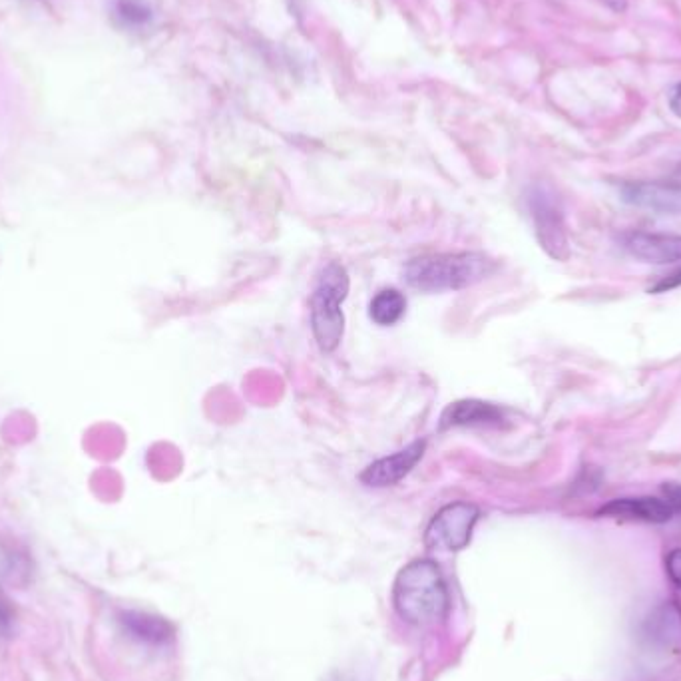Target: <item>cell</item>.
Returning a JSON list of instances; mask_svg holds the SVG:
<instances>
[{"label": "cell", "mask_w": 681, "mask_h": 681, "mask_svg": "<svg viewBox=\"0 0 681 681\" xmlns=\"http://www.w3.org/2000/svg\"><path fill=\"white\" fill-rule=\"evenodd\" d=\"M393 604L397 614L413 626H429L449 612V590L441 568L433 560H413L395 578Z\"/></svg>", "instance_id": "6da1fadb"}, {"label": "cell", "mask_w": 681, "mask_h": 681, "mask_svg": "<svg viewBox=\"0 0 681 681\" xmlns=\"http://www.w3.org/2000/svg\"><path fill=\"white\" fill-rule=\"evenodd\" d=\"M494 261L484 253L460 251L437 253L411 259L405 269V281L425 293L460 291L476 285L494 271Z\"/></svg>", "instance_id": "7a4b0ae2"}, {"label": "cell", "mask_w": 681, "mask_h": 681, "mask_svg": "<svg viewBox=\"0 0 681 681\" xmlns=\"http://www.w3.org/2000/svg\"><path fill=\"white\" fill-rule=\"evenodd\" d=\"M349 293V275L339 261H329L319 271L315 289L309 299L311 329L323 353H333L345 331V315L341 303Z\"/></svg>", "instance_id": "3957f363"}, {"label": "cell", "mask_w": 681, "mask_h": 681, "mask_svg": "<svg viewBox=\"0 0 681 681\" xmlns=\"http://www.w3.org/2000/svg\"><path fill=\"white\" fill-rule=\"evenodd\" d=\"M478 518L480 510L470 502L447 504L431 520L425 532V542L433 550L458 552L468 546Z\"/></svg>", "instance_id": "277c9868"}, {"label": "cell", "mask_w": 681, "mask_h": 681, "mask_svg": "<svg viewBox=\"0 0 681 681\" xmlns=\"http://www.w3.org/2000/svg\"><path fill=\"white\" fill-rule=\"evenodd\" d=\"M530 212H532L538 241L544 247V251L558 261L568 259L570 245H568L564 216L558 206V200L552 196L548 188L538 186L532 190Z\"/></svg>", "instance_id": "5b68a950"}, {"label": "cell", "mask_w": 681, "mask_h": 681, "mask_svg": "<svg viewBox=\"0 0 681 681\" xmlns=\"http://www.w3.org/2000/svg\"><path fill=\"white\" fill-rule=\"evenodd\" d=\"M622 200L630 206L676 216L681 214V184L678 182H630L622 186Z\"/></svg>", "instance_id": "8992f818"}, {"label": "cell", "mask_w": 681, "mask_h": 681, "mask_svg": "<svg viewBox=\"0 0 681 681\" xmlns=\"http://www.w3.org/2000/svg\"><path fill=\"white\" fill-rule=\"evenodd\" d=\"M427 449L425 441H415L413 445H409L407 449L399 451V453L379 458L377 462L369 464L363 472H361V482L373 488H387V486H395L397 482H401L415 466L417 462L423 458Z\"/></svg>", "instance_id": "52a82bcc"}, {"label": "cell", "mask_w": 681, "mask_h": 681, "mask_svg": "<svg viewBox=\"0 0 681 681\" xmlns=\"http://www.w3.org/2000/svg\"><path fill=\"white\" fill-rule=\"evenodd\" d=\"M626 249L644 263H681V235L636 231L626 237Z\"/></svg>", "instance_id": "ba28073f"}, {"label": "cell", "mask_w": 681, "mask_h": 681, "mask_svg": "<svg viewBox=\"0 0 681 681\" xmlns=\"http://www.w3.org/2000/svg\"><path fill=\"white\" fill-rule=\"evenodd\" d=\"M674 508L668 500L654 496H638V498H616L598 510V516H610L620 520H642L652 524H664L672 520Z\"/></svg>", "instance_id": "9c48e42d"}, {"label": "cell", "mask_w": 681, "mask_h": 681, "mask_svg": "<svg viewBox=\"0 0 681 681\" xmlns=\"http://www.w3.org/2000/svg\"><path fill=\"white\" fill-rule=\"evenodd\" d=\"M504 415L498 407L484 401H456L441 417V429L453 427H498Z\"/></svg>", "instance_id": "30bf717a"}, {"label": "cell", "mask_w": 681, "mask_h": 681, "mask_svg": "<svg viewBox=\"0 0 681 681\" xmlns=\"http://www.w3.org/2000/svg\"><path fill=\"white\" fill-rule=\"evenodd\" d=\"M120 624L130 638L144 642V644L160 646V644H168L174 638V626L160 616H152L144 612H122Z\"/></svg>", "instance_id": "8fae6325"}, {"label": "cell", "mask_w": 681, "mask_h": 681, "mask_svg": "<svg viewBox=\"0 0 681 681\" xmlns=\"http://www.w3.org/2000/svg\"><path fill=\"white\" fill-rule=\"evenodd\" d=\"M650 636L656 644L670 648V650H680L681 648V610L676 604H664L660 606L650 622H648Z\"/></svg>", "instance_id": "7c38bea8"}, {"label": "cell", "mask_w": 681, "mask_h": 681, "mask_svg": "<svg viewBox=\"0 0 681 681\" xmlns=\"http://www.w3.org/2000/svg\"><path fill=\"white\" fill-rule=\"evenodd\" d=\"M407 311V297L399 289L379 291L369 305L371 319L381 327H391L403 319Z\"/></svg>", "instance_id": "4fadbf2b"}, {"label": "cell", "mask_w": 681, "mask_h": 681, "mask_svg": "<svg viewBox=\"0 0 681 681\" xmlns=\"http://www.w3.org/2000/svg\"><path fill=\"white\" fill-rule=\"evenodd\" d=\"M114 18L128 28L146 26L152 20V8L146 0H114Z\"/></svg>", "instance_id": "5bb4252c"}, {"label": "cell", "mask_w": 681, "mask_h": 681, "mask_svg": "<svg viewBox=\"0 0 681 681\" xmlns=\"http://www.w3.org/2000/svg\"><path fill=\"white\" fill-rule=\"evenodd\" d=\"M14 626V610L10 606V600L0 592V636L8 638L12 634Z\"/></svg>", "instance_id": "9a60e30c"}, {"label": "cell", "mask_w": 681, "mask_h": 681, "mask_svg": "<svg viewBox=\"0 0 681 681\" xmlns=\"http://www.w3.org/2000/svg\"><path fill=\"white\" fill-rule=\"evenodd\" d=\"M666 568H668V576H670L672 584L681 592V548H676L668 554Z\"/></svg>", "instance_id": "2e32d148"}, {"label": "cell", "mask_w": 681, "mask_h": 681, "mask_svg": "<svg viewBox=\"0 0 681 681\" xmlns=\"http://www.w3.org/2000/svg\"><path fill=\"white\" fill-rule=\"evenodd\" d=\"M678 285H681V271L674 273V275H670V277L664 279L660 285H656V287H654V293H660V291H666V289H674V287H678Z\"/></svg>", "instance_id": "e0dca14e"}, {"label": "cell", "mask_w": 681, "mask_h": 681, "mask_svg": "<svg viewBox=\"0 0 681 681\" xmlns=\"http://www.w3.org/2000/svg\"><path fill=\"white\" fill-rule=\"evenodd\" d=\"M670 108H672V112L676 116L681 118V82L678 86H674V90L670 94Z\"/></svg>", "instance_id": "ac0fdd59"}, {"label": "cell", "mask_w": 681, "mask_h": 681, "mask_svg": "<svg viewBox=\"0 0 681 681\" xmlns=\"http://www.w3.org/2000/svg\"><path fill=\"white\" fill-rule=\"evenodd\" d=\"M604 4H608L612 10L616 12H624L626 6H628V0H602Z\"/></svg>", "instance_id": "d6986e66"}]
</instances>
